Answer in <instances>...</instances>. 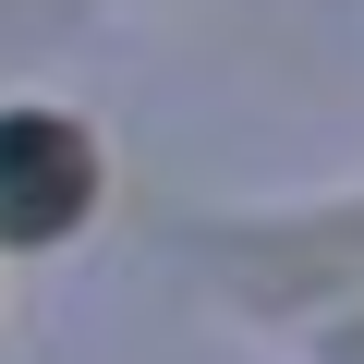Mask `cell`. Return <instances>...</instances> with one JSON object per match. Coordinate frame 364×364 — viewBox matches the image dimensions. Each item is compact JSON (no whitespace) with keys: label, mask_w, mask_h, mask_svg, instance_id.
Segmentation results:
<instances>
[{"label":"cell","mask_w":364,"mask_h":364,"mask_svg":"<svg viewBox=\"0 0 364 364\" xmlns=\"http://www.w3.org/2000/svg\"><path fill=\"white\" fill-rule=\"evenodd\" d=\"M85 207V158H73V134L61 122H0V231H49V219H73Z\"/></svg>","instance_id":"1"}]
</instances>
